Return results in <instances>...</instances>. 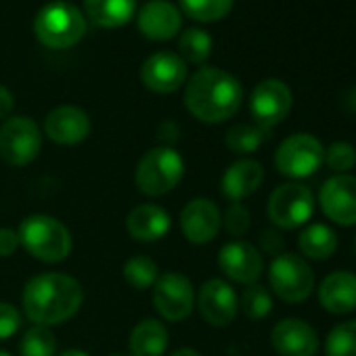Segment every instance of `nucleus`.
I'll list each match as a JSON object with an SVG mask.
<instances>
[{
  "mask_svg": "<svg viewBox=\"0 0 356 356\" xmlns=\"http://www.w3.org/2000/svg\"><path fill=\"white\" fill-rule=\"evenodd\" d=\"M82 285L63 273H42L32 277L24 287V312L42 327L70 321L82 306Z\"/></svg>",
  "mask_w": 356,
  "mask_h": 356,
  "instance_id": "nucleus-1",
  "label": "nucleus"
},
{
  "mask_svg": "<svg viewBox=\"0 0 356 356\" xmlns=\"http://www.w3.org/2000/svg\"><path fill=\"white\" fill-rule=\"evenodd\" d=\"M243 101L239 80L218 67L200 70L185 90V105L193 118L206 124H220L237 113Z\"/></svg>",
  "mask_w": 356,
  "mask_h": 356,
  "instance_id": "nucleus-2",
  "label": "nucleus"
},
{
  "mask_svg": "<svg viewBox=\"0 0 356 356\" xmlns=\"http://www.w3.org/2000/svg\"><path fill=\"white\" fill-rule=\"evenodd\" d=\"M19 245L40 262H61L72 252L70 229L47 214H32L19 225Z\"/></svg>",
  "mask_w": 356,
  "mask_h": 356,
  "instance_id": "nucleus-3",
  "label": "nucleus"
},
{
  "mask_svg": "<svg viewBox=\"0 0 356 356\" xmlns=\"http://www.w3.org/2000/svg\"><path fill=\"white\" fill-rule=\"evenodd\" d=\"M185 161L181 153L172 147H155L149 149L134 172V181L140 193L149 197H159L170 193L178 183L183 181Z\"/></svg>",
  "mask_w": 356,
  "mask_h": 356,
  "instance_id": "nucleus-4",
  "label": "nucleus"
},
{
  "mask_svg": "<svg viewBox=\"0 0 356 356\" xmlns=\"http://www.w3.org/2000/svg\"><path fill=\"white\" fill-rule=\"evenodd\" d=\"M34 32L38 40L51 49H70L86 34V19L70 3H51L38 11Z\"/></svg>",
  "mask_w": 356,
  "mask_h": 356,
  "instance_id": "nucleus-5",
  "label": "nucleus"
},
{
  "mask_svg": "<svg viewBox=\"0 0 356 356\" xmlns=\"http://www.w3.org/2000/svg\"><path fill=\"white\" fill-rule=\"evenodd\" d=\"M268 281H270L273 291L289 304L304 302L314 289L312 268L308 266L304 258H300L298 254H289V252H283L273 258Z\"/></svg>",
  "mask_w": 356,
  "mask_h": 356,
  "instance_id": "nucleus-6",
  "label": "nucleus"
},
{
  "mask_svg": "<svg viewBox=\"0 0 356 356\" xmlns=\"http://www.w3.org/2000/svg\"><path fill=\"white\" fill-rule=\"evenodd\" d=\"M325 161V147L323 143L312 134H291L287 136L277 153H275V165L279 174L287 178H308Z\"/></svg>",
  "mask_w": 356,
  "mask_h": 356,
  "instance_id": "nucleus-7",
  "label": "nucleus"
},
{
  "mask_svg": "<svg viewBox=\"0 0 356 356\" xmlns=\"http://www.w3.org/2000/svg\"><path fill=\"white\" fill-rule=\"evenodd\" d=\"M42 147V134L34 120L26 115L11 118L0 128V157L9 165L32 163Z\"/></svg>",
  "mask_w": 356,
  "mask_h": 356,
  "instance_id": "nucleus-8",
  "label": "nucleus"
},
{
  "mask_svg": "<svg viewBox=\"0 0 356 356\" xmlns=\"http://www.w3.org/2000/svg\"><path fill=\"white\" fill-rule=\"evenodd\" d=\"M314 214V197L306 185L287 183L273 191L268 197V218L281 229H298Z\"/></svg>",
  "mask_w": 356,
  "mask_h": 356,
  "instance_id": "nucleus-9",
  "label": "nucleus"
},
{
  "mask_svg": "<svg viewBox=\"0 0 356 356\" xmlns=\"http://www.w3.org/2000/svg\"><path fill=\"white\" fill-rule=\"evenodd\" d=\"M153 304L157 312L170 323L187 318L195 306V291L191 281L181 273H165L157 277L153 285Z\"/></svg>",
  "mask_w": 356,
  "mask_h": 356,
  "instance_id": "nucleus-10",
  "label": "nucleus"
},
{
  "mask_svg": "<svg viewBox=\"0 0 356 356\" xmlns=\"http://www.w3.org/2000/svg\"><path fill=\"white\" fill-rule=\"evenodd\" d=\"M291 103H293V97H291L289 86L277 78H268V80H262L254 88L252 99H250V109H252L256 124L268 130L281 124L289 115Z\"/></svg>",
  "mask_w": 356,
  "mask_h": 356,
  "instance_id": "nucleus-11",
  "label": "nucleus"
},
{
  "mask_svg": "<svg viewBox=\"0 0 356 356\" xmlns=\"http://www.w3.org/2000/svg\"><path fill=\"white\" fill-rule=\"evenodd\" d=\"M321 208L329 220L341 227L356 225V178L335 174L321 187Z\"/></svg>",
  "mask_w": 356,
  "mask_h": 356,
  "instance_id": "nucleus-12",
  "label": "nucleus"
},
{
  "mask_svg": "<svg viewBox=\"0 0 356 356\" xmlns=\"http://www.w3.org/2000/svg\"><path fill=\"white\" fill-rule=\"evenodd\" d=\"M218 266L231 281L252 285L260 279L264 270V260H262V254L252 243L231 241L220 248Z\"/></svg>",
  "mask_w": 356,
  "mask_h": 356,
  "instance_id": "nucleus-13",
  "label": "nucleus"
},
{
  "mask_svg": "<svg viewBox=\"0 0 356 356\" xmlns=\"http://www.w3.org/2000/svg\"><path fill=\"white\" fill-rule=\"evenodd\" d=\"M140 80L153 92H174L187 80V63L174 53H155L143 63Z\"/></svg>",
  "mask_w": 356,
  "mask_h": 356,
  "instance_id": "nucleus-14",
  "label": "nucleus"
},
{
  "mask_svg": "<svg viewBox=\"0 0 356 356\" xmlns=\"http://www.w3.org/2000/svg\"><path fill=\"white\" fill-rule=\"evenodd\" d=\"M197 308L202 316L214 327H227L233 323L239 302L235 289L222 279H210L202 285L197 296Z\"/></svg>",
  "mask_w": 356,
  "mask_h": 356,
  "instance_id": "nucleus-15",
  "label": "nucleus"
},
{
  "mask_svg": "<svg viewBox=\"0 0 356 356\" xmlns=\"http://www.w3.org/2000/svg\"><path fill=\"white\" fill-rule=\"evenodd\" d=\"M181 231L195 245L210 243L220 231V210L212 200L197 197L181 212Z\"/></svg>",
  "mask_w": 356,
  "mask_h": 356,
  "instance_id": "nucleus-16",
  "label": "nucleus"
},
{
  "mask_svg": "<svg viewBox=\"0 0 356 356\" xmlns=\"http://www.w3.org/2000/svg\"><path fill=\"white\" fill-rule=\"evenodd\" d=\"M270 343L279 356H314L318 350V335L306 321L285 318L273 327Z\"/></svg>",
  "mask_w": 356,
  "mask_h": 356,
  "instance_id": "nucleus-17",
  "label": "nucleus"
},
{
  "mask_svg": "<svg viewBox=\"0 0 356 356\" xmlns=\"http://www.w3.org/2000/svg\"><path fill=\"white\" fill-rule=\"evenodd\" d=\"M44 132L57 145H78L90 132V118L80 107L61 105L47 115Z\"/></svg>",
  "mask_w": 356,
  "mask_h": 356,
  "instance_id": "nucleus-18",
  "label": "nucleus"
},
{
  "mask_svg": "<svg viewBox=\"0 0 356 356\" xmlns=\"http://www.w3.org/2000/svg\"><path fill=\"white\" fill-rule=\"evenodd\" d=\"M183 26L181 11L165 0H151L138 13V30L151 40H170Z\"/></svg>",
  "mask_w": 356,
  "mask_h": 356,
  "instance_id": "nucleus-19",
  "label": "nucleus"
},
{
  "mask_svg": "<svg viewBox=\"0 0 356 356\" xmlns=\"http://www.w3.org/2000/svg\"><path fill=\"white\" fill-rule=\"evenodd\" d=\"M264 181V168L256 159H237L227 168L220 181L222 195L231 200L233 204H239L241 200L250 197Z\"/></svg>",
  "mask_w": 356,
  "mask_h": 356,
  "instance_id": "nucleus-20",
  "label": "nucleus"
},
{
  "mask_svg": "<svg viewBox=\"0 0 356 356\" xmlns=\"http://www.w3.org/2000/svg\"><path fill=\"white\" fill-rule=\"evenodd\" d=\"M318 300L331 314H348L356 310V275L350 270L327 275L318 287Z\"/></svg>",
  "mask_w": 356,
  "mask_h": 356,
  "instance_id": "nucleus-21",
  "label": "nucleus"
},
{
  "mask_svg": "<svg viewBox=\"0 0 356 356\" xmlns=\"http://www.w3.org/2000/svg\"><path fill=\"white\" fill-rule=\"evenodd\" d=\"M170 225H172L170 214L155 204L136 206L126 218V229L130 237L143 243H153L163 239L170 231Z\"/></svg>",
  "mask_w": 356,
  "mask_h": 356,
  "instance_id": "nucleus-22",
  "label": "nucleus"
},
{
  "mask_svg": "<svg viewBox=\"0 0 356 356\" xmlns=\"http://www.w3.org/2000/svg\"><path fill=\"white\" fill-rule=\"evenodd\" d=\"M130 356H163L168 350V331L155 318L140 321L130 333Z\"/></svg>",
  "mask_w": 356,
  "mask_h": 356,
  "instance_id": "nucleus-23",
  "label": "nucleus"
},
{
  "mask_svg": "<svg viewBox=\"0 0 356 356\" xmlns=\"http://www.w3.org/2000/svg\"><path fill=\"white\" fill-rule=\"evenodd\" d=\"M86 15L99 28H120L134 15L136 0H84Z\"/></svg>",
  "mask_w": 356,
  "mask_h": 356,
  "instance_id": "nucleus-24",
  "label": "nucleus"
},
{
  "mask_svg": "<svg viewBox=\"0 0 356 356\" xmlns=\"http://www.w3.org/2000/svg\"><path fill=\"white\" fill-rule=\"evenodd\" d=\"M298 248L306 258L327 260L337 250V237L325 225H310L302 231V235L298 239Z\"/></svg>",
  "mask_w": 356,
  "mask_h": 356,
  "instance_id": "nucleus-25",
  "label": "nucleus"
},
{
  "mask_svg": "<svg viewBox=\"0 0 356 356\" xmlns=\"http://www.w3.org/2000/svg\"><path fill=\"white\" fill-rule=\"evenodd\" d=\"M268 130L258 124H235L227 132V147L233 153H254L266 138Z\"/></svg>",
  "mask_w": 356,
  "mask_h": 356,
  "instance_id": "nucleus-26",
  "label": "nucleus"
},
{
  "mask_svg": "<svg viewBox=\"0 0 356 356\" xmlns=\"http://www.w3.org/2000/svg\"><path fill=\"white\" fill-rule=\"evenodd\" d=\"M325 356H356V321L339 323L329 331Z\"/></svg>",
  "mask_w": 356,
  "mask_h": 356,
  "instance_id": "nucleus-27",
  "label": "nucleus"
},
{
  "mask_svg": "<svg viewBox=\"0 0 356 356\" xmlns=\"http://www.w3.org/2000/svg\"><path fill=\"white\" fill-rule=\"evenodd\" d=\"M57 341L49 327L34 325L30 331L24 333L19 341V354L22 356H55Z\"/></svg>",
  "mask_w": 356,
  "mask_h": 356,
  "instance_id": "nucleus-28",
  "label": "nucleus"
},
{
  "mask_svg": "<svg viewBox=\"0 0 356 356\" xmlns=\"http://www.w3.org/2000/svg\"><path fill=\"white\" fill-rule=\"evenodd\" d=\"M178 51H181L183 61L204 63V61H208V57L212 53V38L204 30H195V28L187 30L181 36V42H178Z\"/></svg>",
  "mask_w": 356,
  "mask_h": 356,
  "instance_id": "nucleus-29",
  "label": "nucleus"
},
{
  "mask_svg": "<svg viewBox=\"0 0 356 356\" xmlns=\"http://www.w3.org/2000/svg\"><path fill=\"white\" fill-rule=\"evenodd\" d=\"M235 0H181L183 11L197 22H218L229 15Z\"/></svg>",
  "mask_w": 356,
  "mask_h": 356,
  "instance_id": "nucleus-30",
  "label": "nucleus"
},
{
  "mask_svg": "<svg viewBox=\"0 0 356 356\" xmlns=\"http://www.w3.org/2000/svg\"><path fill=\"white\" fill-rule=\"evenodd\" d=\"M124 279L134 289H149L157 281V264L147 256H134L124 264Z\"/></svg>",
  "mask_w": 356,
  "mask_h": 356,
  "instance_id": "nucleus-31",
  "label": "nucleus"
},
{
  "mask_svg": "<svg viewBox=\"0 0 356 356\" xmlns=\"http://www.w3.org/2000/svg\"><path fill=\"white\" fill-rule=\"evenodd\" d=\"M241 308H243L248 318L262 321L273 310V298H270V293H268V289L264 285L252 283V285L245 287V291L241 296Z\"/></svg>",
  "mask_w": 356,
  "mask_h": 356,
  "instance_id": "nucleus-32",
  "label": "nucleus"
},
{
  "mask_svg": "<svg viewBox=\"0 0 356 356\" xmlns=\"http://www.w3.org/2000/svg\"><path fill=\"white\" fill-rule=\"evenodd\" d=\"M325 163L335 172V174H348L356 165V149L350 143L337 140L325 149Z\"/></svg>",
  "mask_w": 356,
  "mask_h": 356,
  "instance_id": "nucleus-33",
  "label": "nucleus"
},
{
  "mask_svg": "<svg viewBox=\"0 0 356 356\" xmlns=\"http://www.w3.org/2000/svg\"><path fill=\"white\" fill-rule=\"evenodd\" d=\"M250 212L241 204H231V208L225 214V227L233 237H241L250 229Z\"/></svg>",
  "mask_w": 356,
  "mask_h": 356,
  "instance_id": "nucleus-34",
  "label": "nucleus"
},
{
  "mask_svg": "<svg viewBox=\"0 0 356 356\" xmlns=\"http://www.w3.org/2000/svg\"><path fill=\"white\" fill-rule=\"evenodd\" d=\"M22 327V314L19 310L9 304V302H0V341L13 337Z\"/></svg>",
  "mask_w": 356,
  "mask_h": 356,
  "instance_id": "nucleus-35",
  "label": "nucleus"
},
{
  "mask_svg": "<svg viewBox=\"0 0 356 356\" xmlns=\"http://www.w3.org/2000/svg\"><path fill=\"white\" fill-rule=\"evenodd\" d=\"M19 248V235L13 229H0V258H9Z\"/></svg>",
  "mask_w": 356,
  "mask_h": 356,
  "instance_id": "nucleus-36",
  "label": "nucleus"
},
{
  "mask_svg": "<svg viewBox=\"0 0 356 356\" xmlns=\"http://www.w3.org/2000/svg\"><path fill=\"white\" fill-rule=\"evenodd\" d=\"M260 243H262V250L266 254H275V256L283 254L281 252L283 250V239H281V235L277 231H264L260 235Z\"/></svg>",
  "mask_w": 356,
  "mask_h": 356,
  "instance_id": "nucleus-37",
  "label": "nucleus"
},
{
  "mask_svg": "<svg viewBox=\"0 0 356 356\" xmlns=\"http://www.w3.org/2000/svg\"><path fill=\"white\" fill-rule=\"evenodd\" d=\"M13 109V95L9 92L7 86L0 84V120L7 118Z\"/></svg>",
  "mask_w": 356,
  "mask_h": 356,
  "instance_id": "nucleus-38",
  "label": "nucleus"
},
{
  "mask_svg": "<svg viewBox=\"0 0 356 356\" xmlns=\"http://www.w3.org/2000/svg\"><path fill=\"white\" fill-rule=\"evenodd\" d=\"M170 356H202L197 350H193V348H181V350H176L174 354H170Z\"/></svg>",
  "mask_w": 356,
  "mask_h": 356,
  "instance_id": "nucleus-39",
  "label": "nucleus"
},
{
  "mask_svg": "<svg viewBox=\"0 0 356 356\" xmlns=\"http://www.w3.org/2000/svg\"><path fill=\"white\" fill-rule=\"evenodd\" d=\"M59 356H88L84 350H65L63 354H59Z\"/></svg>",
  "mask_w": 356,
  "mask_h": 356,
  "instance_id": "nucleus-40",
  "label": "nucleus"
},
{
  "mask_svg": "<svg viewBox=\"0 0 356 356\" xmlns=\"http://www.w3.org/2000/svg\"><path fill=\"white\" fill-rule=\"evenodd\" d=\"M0 356H13L11 352H7V350H0Z\"/></svg>",
  "mask_w": 356,
  "mask_h": 356,
  "instance_id": "nucleus-41",
  "label": "nucleus"
},
{
  "mask_svg": "<svg viewBox=\"0 0 356 356\" xmlns=\"http://www.w3.org/2000/svg\"><path fill=\"white\" fill-rule=\"evenodd\" d=\"M109 356H128V354H122V352H113V354H109Z\"/></svg>",
  "mask_w": 356,
  "mask_h": 356,
  "instance_id": "nucleus-42",
  "label": "nucleus"
},
{
  "mask_svg": "<svg viewBox=\"0 0 356 356\" xmlns=\"http://www.w3.org/2000/svg\"><path fill=\"white\" fill-rule=\"evenodd\" d=\"M354 248H356V241H354Z\"/></svg>",
  "mask_w": 356,
  "mask_h": 356,
  "instance_id": "nucleus-43",
  "label": "nucleus"
}]
</instances>
